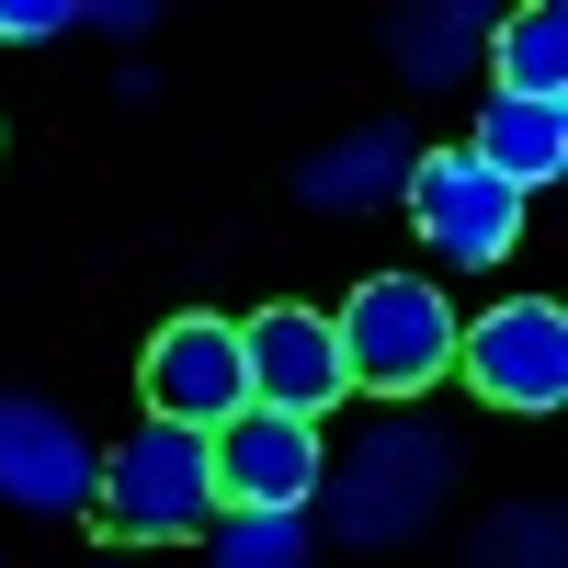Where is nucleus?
Returning <instances> with one entry per match:
<instances>
[{"label": "nucleus", "mask_w": 568, "mask_h": 568, "mask_svg": "<svg viewBox=\"0 0 568 568\" xmlns=\"http://www.w3.org/2000/svg\"><path fill=\"white\" fill-rule=\"evenodd\" d=\"M91 524L114 546H182L216 524V466H205V433H182V420H136V433L103 455V478H91Z\"/></svg>", "instance_id": "f257e3e1"}, {"label": "nucleus", "mask_w": 568, "mask_h": 568, "mask_svg": "<svg viewBox=\"0 0 568 568\" xmlns=\"http://www.w3.org/2000/svg\"><path fill=\"white\" fill-rule=\"evenodd\" d=\"M329 329H342V387H364V398H420L455 375V307L420 273H375Z\"/></svg>", "instance_id": "f03ea898"}, {"label": "nucleus", "mask_w": 568, "mask_h": 568, "mask_svg": "<svg viewBox=\"0 0 568 568\" xmlns=\"http://www.w3.org/2000/svg\"><path fill=\"white\" fill-rule=\"evenodd\" d=\"M136 398L149 420H182V433H216V420L251 409V364H240V318H171L149 364H136Z\"/></svg>", "instance_id": "7ed1b4c3"}, {"label": "nucleus", "mask_w": 568, "mask_h": 568, "mask_svg": "<svg viewBox=\"0 0 568 568\" xmlns=\"http://www.w3.org/2000/svg\"><path fill=\"white\" fill-rule=\"evenodd\" d=\"M455 375H466L489 409H557V398H568V318H557L546 296H511V307H489V318L455 342Z\"/></svg>", "instance_id": "20e7f679"}, {"label": "nucleus", "mask_w": 568, "mask_h": 568, "mask_svg": "<svg viewBox=\"0 0 568 568\" xmlns=\"http://www.w3.org/2000/svg\"><path fill=\"white\" fill-rule=\"evenodd\" d=\"M205 466H216V511H307L318 500V420L240 409L205 433Z\"/></svg>", "instance_id": "39448f33"}, {"label": "nucleus", "mask_w": 568, "mask_h": 568, "mask_svg": "<svg viewBox=\"0 0 568 568\" xmlns=\"http://www.w3.org/2000/svg\"><path fill=\"white\" fill-rule=\"evenodd\" d=\"M409 216H420V240H433L444 262H500L511 240H524V194H511L500 171H478L466 149H433V160H409Z\"/></svg>", "instance_id": "423d86ee"}, {"label": "nucleus", "mask_w": 568, "mask_h": 568, "mask_svg": "<svg viewBox=\"0 0 568 568\" xmlns=\"http://www.w3.org/2000/svg\"><path fill=\"white\" fill-rule=\"evenodd\" d=\"M240 364H251V409H284V420H318L342 387V329L318 307H262L240 318Z\"/></svg>", "instance_id": "0eeeda50"}, {"label": "nucleus", "mask_w": 568, "mask_h": 568, "mask_svg": "<svg viewBox=\"0 0 568 568\" xmlns=\"http://www.w3.org/2000/svg\"><path fill=\"white\" fill-rule=\"evenodd\" d=\"M478 171H500L511 194H546V182L568 171V103H500L489 91V114H478V149H466Z\"/></svg>", "instance_id": "6e6552de"}, {"label": "nucleus", "mask_w": 568, "mask_h": 568, "mask_svg": "<svg viewBox=\"0 0 568 568\" xmlns=\"http://www.w3.org/2000/svg\"><path fill=\"white\" fill-rule=\"evenodd\" d=\"M500 103H568V12L557 0L500 12Z\"/></svg>", "instance_id": "1a4fd4ad"}, {"label": "nucleus", "mask_w": 568, "mask_h": 568, "mask_svg": "<svg viewBox=\"0 0 568 568\" xmlns=\"http://www.w3.org/2000/svg\"><path fill=\"white\" fill-rule=\"evenodd\" d=\"M0 466H12V489H23V500H80V489H91V466H80L58 433H45L34 409H0Z\"/></svg>", "instance_id": "9d476101"}, {"label": "nucleus", "mask_w": 568, "mask_h": 568, "mask_svg": "<svg viewBox=\"0 0 568 568\" xmlns=\"http://www.w3.org/2000/svg\"><path fill=\"white\" fill-rule=\"evenodd\" d=\"M227 568H296V511H240Z\"/></svg>", "instance_id": "9b49d317"}]
</instances>
